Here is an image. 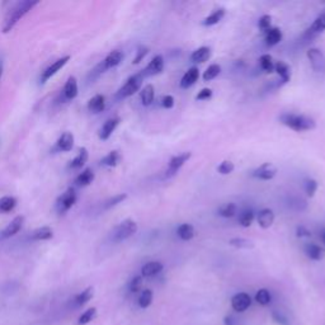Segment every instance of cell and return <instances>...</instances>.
<instances>
[{
  "label": "cell",
  "mask_w": 325,
  "mask_h": 325,
  "mask_svg": "<svg viewBox=\"0 0 325 325\" xmlns=\"http://www.w3.org/2000/svg\"><path fill=\"white\" fill-rule=\"evenodd\" d=\"M40 1H31V0H22V1H17L12 8L9 9L6 13L5 18H4L3 23V32L8 33L15 27V24L21 21L22 18L31 12L36 5H39Z\"/></svg>",
  "instance_id": "cell-1"
},
{
  "label": "cell",
  "mask_w": 325,
  "mask_h": 325,
  "mask_svg": "<svg viewBox=\"0 0 325 325\" xmlns=\"http://www.w3.org/2000/svg\"><path fill=\"white\" fill-rule=\"evenodd\" d=\"M280 122L296 132H305L317 128V121L313 117L299 113H282L280 116Z\"/></svg>",
  "instance_id": "cell-2"
},
{
  "label": "cell",
  "mask_w": 325,
  "mask_h": 325,
  "mask_svg": "<svg viewBox=\"0 0 325 325\" xmlns=\"http://www.w3.org/2000/svg\"><path fill=\"white\" fill-rule=\"evenodd\" d=\"M144 79H145V77L142 75L141 71H139L136 74L131 75V77L124 81L123 85L117 90V93H116V98H117L119 101H121V99H124V98L132 97L133 94H136V93L140 90V88H141Z\"/></svg>",
  "instance_id": "cell-3"
},
{
  "label": "cell",
  "mask_w": 325,
  "mask_h": 325,
  "mask_svg": "<svg viewBox=\"0 0 325 325\" xmlns=\"http://www.w3.org/2000/svg\"><path fill=\"white\" fill-rule=\"evenodd\" d=\"M137 231V224L132 219H126L120 222L111 233V240L113 243H121L135 235Z\"/></svg>",
  "instance_id": "cell-4"
},
{
  "label": "cell",
  "mask_w": 325,
  "mask_h": 325,
  "mask_svg": "<svg viewBox=\"0 0 325 325\" xmlns=\"http://www.w3.org/2000/svg\"><path fill=\"white\" fill-rule=\"evenodd\" d=\"M78 200L77 192H75L74 188H69L66 189L65 192L62 193L59 198L56 200V203H55V208H56V212L59 215H64V213L68 212L71 207L74 206L75 202Z\"/></svg>",
  "instance_id": "cell-5"
},
{
  "label": "cell",
  "mask_w": 325,
  "mask_h": 325,
  "mask_svg": "<svg viewBox=\"0 0 325 325\" xmlns=\"http://www.w3.org/2000/svg\"><path fill=\"white\" fill-rule=\"evenodd\" d=\"M192 157V153H189V151H186V153H182V154L174 155V157H171L170 160L168 162V166H166L165 170V178H171L177 175L178 171L180 170V168L188 162Z\"/></svg>",
  "instance_id": "cell-6"
},
{
  "label": "cell",
  "mask_w": 325,
  "mask_h": 325,
  "mask_svg": "<svg viewBox=\"0 0 325 325\" xmlns=\"http://www.w3.org/2000/svg\"><path fill=\"white\" fill-rule=\"evenodd\" d=\"M122 60H123V53H122V51L120 50L112 51V52L108 53L106 56V59L97 66V70L102 74L104 71L116 68V66H119L122 62Z\"/></svg>",
  "instance_id": "cell-7"
},
{
  "label": "cell",
  "mask_w": 325,
  "mask_h": 325,
  "mask_svg": "<svg viewBox=\"0 0 325 325\" xmlns=\"http://www.w3.org/2000/svg\"><path fill=\"white\" fill-rule=\"evenodd\" d=\"M277 174V168L272 162H263L251 171V177L259 180H272Z\"/></svg>",
  "instance_id": "cell-8"
},
{
  "label": "cell",
  "mask_w": 325,
  "mask_h": 325,
  "mask_svg": "<svg viewBox=\"0 0 325 325\" xmlns=\"http://www.w3.org/2000/svg\"><path fill=\"white\" fill-rule=\"evenodd\" d=\"M251 305V297L246 292H238L231 297V308L237 313H244Z\"/></svg>",
  "instance_id": "cell-9"
},
{
  "label": "cell",
  "mask_w": 325,
  "mask_h": 325,
  "mask_svg": "<svg viewBox=\"0 0 325 325\" xmlns=\"http://www.w3.org/2000/svg\"><path fill=\"white\" fill-rule=\"evenodd\" d=\"M306 56H308L309 61L311 64V68L314 71L320 73V71L324 70L325 68V57L324 53L322 52V50L317 47L309 48L308 52H306Z\"/></svg>",
  "instance_id": "cell-10"
},
{
  "label": "cell",
  "mask_w": 325,
  "mask_h": 325,
  "mask_svg": "<svg viewBox=\"0 0 325 325\" xmlns=\"http://www.w3.org/2000/svg\"><path fill=\"white\" fill-rule=\"evenodd\" d=\"M23 224H24L23 216H17V217H14L12 221L6 225L3 230L0 231V240H6L9 239V238L14 237L15 234L19 233V230L22 229Z\"/></svg>",
  "instance_id": "cell-11"
},
{
  "label": "cell",
  "mask_w": 325,
  "mask_h": 325,
  "mask_svg": "<svg viewBox=\"0 0 325 325\" xmlns=\"http://www.w3.org/2000/svg\"><path fill=\"white\" fill-rule=\"evenodd\" d=\"M74 148V135L71 132H64L55 142L52 153H69Z\"/></svg>",
  "instance_id": "cell-12"
},
{
  "label": "cell",
  "mask_w": 325,
  "mask_h": 325,
  "mask_svg": "<svg viewBox=\"0 0 325 325\" xmlns=\"http://www.w3.org/2000/svg\"><path fill=\"white\" fill-rule=\"evenodd\" d=\"M164 64H165L164 57H162V55H155V56L151 59V61L146 65V68L144 69V70H141L142 75L148 78L160 74V73H162V70H164Z\"/></svg>",
  "instance_id": "cell-13"
},
{
  "label": "cell",
  "mask_w": 325,
  "mask_h": 325,
  "mask_svg": "<svg viewBox=\"0 0 325 325\" xmlns=\"http://www.w3.org/2000/svg\"><path fill=\"white\" fill-rule=\"evenodd\" d=\"M70 60V56H64L61 57V59H57L56 61L52 62L50 66H48L47 69L44 71H42V75H41V84H44L46 81H48V80L51 79V78L53 77V75L56 74L57 71L61 70L64 66L68 64V61Z\"/></svg>",
  "instance_id": "cell-14"
},
{
  "label": "cell",
  "mask_w": 325,
  "mask_h": 325,
  "mask_svg": "<svg viewBox=\"0 0 325 325\" xmlns=\"http://www.w3.org/2000/svg\"><path fill=\"white\" fill-rule=\"evenodd\" d=\"M325 31V13H322V14L318 15L315 18V21L313 22L310 27H309L306 32H305L304 37L305 39H314V37H317V36L322 35L323 32Z\"/></svg>",
  "instance_id": "cell-15"
},
{
  "label": "cell",
  "mask_w": 325,
  "mask_h": 325,
  "mask_svg": "<svg viewBox=\"0 0 325 325\" xmlns=\"http://www.w3.org/2000/svg\"><path fill=\"white\" fill-rule=\"evenodd\" d=\"M120 122H121V119L120 117H112V119L107 120L106 122L103 123L101 128H99V133H98V136L102 141H106V140L110 139L112 136V133L115 132V130L119 127Z\"/></svg>",
  "instance_id": "cell-16"
},
{
  "label": "cell",
  "mask_w": 325,
  "mask_h": 325,
  "mask_svg": "<svg viewBox=\"0 0 325 325\" xmlns=\"http://www.w3.org/2000/svg\"><path fill=\"white\" fill-rule=\"evenodd\" d=\"M198 78H200V70L196 66H192V68H189L188 70L184 73V75L182 77L179 81V85L182 89H188L191 88L192 85H195L197 83Z\"/></svg>",
  "instance_id": "cell-17"
},
{
  "label": "cell",
  "mask_w": 325,
  "mask_h": 325,
  "mask_svg": "<svg viewBox=\"0 0 325 325\" xmlns=\"http://www.w3.org/2000/svg\"><path fill=\"white\" fill-rule=\"evenodd\" d=\"M257 221L260 228L267 230L275 222V212L271 208H262L257 215Z\"/></svg>",
  "instance_id": "cell-18"
},
{
  "label": "cell",
  "mask_w": 325,
  "mask_h": 325,
  "mask_svg": "<svg viewBox=\"0 0 325 325\" xmlns=\"http://www.w3.org/2000/svg\"><path fill=\"white\" fill-rule=\"evenodd\" d=\"M164 269V264L162 262H158V260H153V262H148L142 266L141 268V277L149 278V277H154V276L159 275Z\"/></svg>",
  "instance_id": "cell-19"
},
{
  "label": "cell",
  "mask_w": 325,
  "mask_h": 325,
  "mask_svg": "<svg viewBox=\"0 0 325 325\" xmlns=\"http://www.w3.org/2000/svg\"><path fill=\"white\" fill-rule=\"evenodd\" d=\"M93 293H94L93 287H88V288H85L84 291H81V292L74 296V299L71 300V306L74 309L81 308V306H84V305L88 304V302L92 300Z\"/></svg>",
  "instance_id": "cell-20"
},
{
  "label": "cell",
  "mask_w": 325,
  "mask_h": 325,
  "mask_svg": "<svg viewBox=\"0 0 325 325\" xmlns=\"http://www.w3.org/2000/svg\"><path fill=\"white\" fill-rule=\"evenodd\" d=\"M78 93H79V88H78L77 78L70 77L66 80L64 89H62V95H64L66 101H71V99L78 97Z\"/></svg>",
  "instance_id": "cell-21"
},
{
  "label": "cell",
  "mask_w": 325,
  "mask_h": 325,
  "mask_svg": "<svg viewBox=\"0 0 325 325\" xmlns=\"http://www.w3.org/2000/svg\"><path fill=\"white\" fill-rule=\"evenodd\" d=\"M304 251L306 257L310 258L311 260H322L325 255L324 249L315 243H306L304 245Z\"/></svg>",
  "instance_id": "cell-22"
},
{
  "label": "cell",
  "mask_w": 325,
  "mask_h": 325,
  "mask_svg": "<svg viewBox=\"0 0 325 325\" xmlns=\"http://www.w3.org/2000/svg\"><path fill=\"white\" fill-rule=\"evenodd\" d=\"M86 107H88L89 112L94 113V115L103 112L104 108H106V98L102 94L94 95V97L89 99Z\"/></svg>",
  "instance_id": "cell-23"
},
{
  "label": "cell",
  "mask_w": 325,
  "mask_h": 325,
  "mask_svg": "<svg viewBox=\"0 0 325 325\" xmlns=\"http://www.w3.org/2000/svg\"><path fill=\"white\" fill-rule=\"evenodd\" d=\"M264 41L268 47H273L282 41V31L278 27H272L269 28L264 36Z\"/></svg>",
  "instance_id": "cell-24"
},
{
  "label": "cell",
  "mask_w": 325,
  "mask_h": 325,
  "mask_svg": "<svg viewBox=\"0 0 325 325\" xmlns=\"http://www.w3.org/2000/svg\"><path fill=\"white\" fill-rule=\"evenodd\" d=\"M95 175L94 171L92 170L90 168L84 169L81 173L78 174V177L75 178V186L78 187H88L93 183V180H94Z\"/></svg>",
  "instance_id": "cell-25"
},
{
  "label": "cell",
  "mask_w": 325,
  "mask_h": 325,
  "mask_svg": "<svg viewBox=\"0 0 325 325\" xmlns=\"http://www.w3.org/2000/svg\"><path fill=\"white\" fill-rule=\"evenodd\" d=\"M275 71L281 79L282 84H287L291 80V69L284 61H277L275 64Z\"/></svg>",
  "instance_id": "cell-26"
},
{
  "label": "cell",
  "mask_w": 325,
  "mask_h": 325,
  "mask_svg": "<svg viewBox=\"0 0 325 325\" xmlns=\"http://www.w3.org/2000/svg\"><path fill=\"white\" fill-rule=\"evenodd\" d=\"M225 14H226L225 8L216 9V10H213L210 15H207V17L204 18L203 21H202V24H203L204 27L216 26V24L220 23V22L222 21V18L225 17Z\"/></svg>",
  "instance_id": "cell-27"
},
{
  "label": "cell",
  "mask_w": 325,
  "mask_h": 325,
  "mask_svg": "<svg viewBox=\"0 0 325 325\" xmlns=\"http://www.w3.org/2000/svg\"><path fill=\"white\" fill-rule=\"evenodd\" d=\"M211 57V48L207 46H201L197 50H195L191 55V61L195 64H202V62L207 61Z\"/></svg>",
  "instance_id": "cell-28"
},
{
  "label": "cell",
  "mask_w": 325,
  "mask_h": 325,
  "mask_svg": "<svg viewBox=\"0 0 325 325\" xmlns=\"http://www.w3.org/2000/svg\"><path fill=\"white\" fill-rule=\"evenodd\" d=\"M52 237V229L48 228V226H42V228L36 229L35 231H32V234L30 235V239L35 240V242H43V240H50Z\"/></svg>",
  "instance_id": "cell-29"
},
{
  "label": "cell",
  "mask_w": 325,
  "mask_h": 325,
  "mask_svg": "<svg viewBox=\"0 0 325 325\" xmlns=\"http://www.w3.org/2000/svg\"><path fill=\"white\" fill-rule=\"evenodd\" d=\"M140 99H141L142 106L149 107L153 104L155 99V88L153 84H148L142 88L141 93H140Z\"/></svg>",
  "instance_id": "cell-30"
},
{
  "label": "cell",
  "mask_w": 325,
  "mask_h": 325,
  "mask_svg": "<svg viewBox=\"0 0 325 325\" xmlns=\"http://www.w3.org/2000/svg\"><path fill=\"white\" fill-rule=\"evenodd\" d=\"M88 158H89L88 150H86L85 148H81L79 150V153H78L77 157H75L74 159H73L70 162H69V168L73 169V170L80 169L81 166L85 165V162H88Z\"/></svg>",
  "instance_id": "cell-31"
},
{
  "label": "cell",
  "mask_w": 325,
  "mask_h": 325,
  "mask_svg": "<svg viewBox=\"0 0 325 325\" xmlns=\"http://www.w3.org/2000/svg\"><path fill=\"white\" fill-rule=\"evenodd\" d=\"M121 162V154H120V151L117 150H112L110 151L108 154L106 155L104 158L101 159V165L102 166H107V168H115Z\"/></svg>",
  "instance_id": "cell-32"
},
{
  "label": "cell",
  "mask_w": 325,
  "mask_h": 325,
  "mask_svg": "<svg viewBox=\"0 0 325 325\" xmlns=\"http://www.w3.org/2000/svg\"><path fill=\"white\" fill-rule=\"evenodd\" d=\"M177 235L183 240V242H189L192 240L196 235L195 228L191 224H180L177 228Z\"/></svg>",
  "instance_id": "cell-33"
},
{
  "label": "cell",
  "mask_w": 325,
  "mask_h": 325,
  "mask_svg": "<svg viewBox=\"0 0 325 325\" xmlns=\"http://www.w3.org/2000/svg\"><path fill=\"white\" fill-rule=\"evenodd\" d=\"M254 219H255L254 211L251 210V208H244V210L239 213V219H238V221H239V224L242 225L243 228H249V226H251Z\"/></svg>",
  "instance_id": "cell-34"
},
{
  "label": "cell",
  "mask_w": 325,
  "mask_h": 325,
  "mask_svg": "<svg viewBox=\"0 0 325 325\" xmlns=\"http://www.w3.org/2000/svg\"><path fill=\"white\" fill-rule=\"evenodd\" d=\"M17 203L18 202L15 197H13V196H4V197L0 198V212H10V211L14 210Z\"/></svg>",
  "instance_id": "cell-35"
},
{
  "label": "cell",
  "mask_w": 325,
  "mask_h": 325,
  "mask_svg": "<svg viewBox=\"0 0 325 325\" xmlns=\"http://www.w3.org/2000/svg\"><path fill=\"white\" fill-rule=\"evenodd\" d=\"M219 215L225 219H231L234 216L238 213V206L234 202H229V203H225L222 206L219 207Z\"/></svg>",
  "instance_id": "cell-36"
},
{
  "label": "cell",
  "mask_w": 325,
  "mask_h": 325,
  "mask_svg": "<svg viewBox=\"0 0 325 325\" xmlns=\"http://www.w3.org/2000/svg\"><path fill=\"white\" fill-rule=\"evenodd\" d=\"M259 65L260 69L267 73V74H271L275 71V62H273V57L269 55V53H264L259 57Z\"/></svg>",
  "instance_id": "cell-37"
},
{
  "label": "cell",
  "mask_w": 325,
  "mask_h": 325,
  "mask_svg": "<svg viewBox=\"0 0 325 325\" xmlns=\"http://www.w3.org/2000/svg\"><path fill=\"white\" fill-rule=\"evenodd\" d=\"M255 301L260 306H268L272 302V293L269 292V290H267V288H260L255 293Z\"/></svg>",
  "instance_id": "cell-38"
},
{
  "label": "cell",
  "mask_w": 325,
  "mask_h": 325,
  "mask_svg": "<svg viewBox=\"0 0 325 325\" xmlns=\"http://www.w3.org/2000/svg\"><path fill=\"white\" fill-rule=\"evenodd\" d=\"M153 299H154V293H153V291L146 288V290H144L141 293H140L137 302H139V306L141 309H148L149 306L153 304Z\"/></svg>",
  "instance_id": "cell-39"
},
{
  "label": "cell",
  "mask_w": 325,
  "mask_h": 325,
  "mask_svg": "<svg viewBox=\"0 0 325 325\" xmlns=\"http://www.w3.org/2000/svg\"><path fill=\"white\" fill-rule=\"evenodd\" d=\"M229 245L234 246L237 249H251L254 248V244L251 240L245 239V238H233L229 240Z\"/></svg>",
  "instance_id": "cell-40"
},
{
  "label": "cell",
  "mask_w": 325,
  "mask_h": 325,
  "mask_svg": "<svg viewBox=\"0 0 325 325\" xmlns=\"http://www.w3.org/2000/svg\"><path fill=\"white\" fill-rule=\"evenodd\" d=\"M220 73H221V66H220L219 64H212V65H210L206 69L202 78H203L204 81H211V80L219 77Z\"/></svg>",
  "instance_id": "cell-41"
},
{
  "label": "cell",
  "mask_w": 325,
  "mask_h": 325,
  "mask_svg": "<svg viewBox=\"0 0 325 325\" xmlns=\"http://www.w3.org/2000/svg\"><path fill=\"white\" fill-rule=\"evenodd\" d=\"M318 188H319V183H318L317 179H313V178H308V179L305 180L304 183V189L305 193L308 197H314L315 193H317Z\"/></svg>",
  "instance_id": "cell-42"
},
{
  "label": "cell",
  "mask_w": 325,
  "mask_h": 325,
  "mask_svg": "<svg viewBox=\"0 0 325 325\" xmlns=\"http://www.w3.org/2000/svg\"><path fill=\"white\" fill-rule=\"evenodd\" d=\"M95 315H97V309L95 308L88 309V310L84 311V313L79 317V319H78V325L89 324L92 320H94Z\"/></svg>",
  "instance_id": "cell-43"
},
{
  "label": "cell",
  "mask_w": 325,
  "mask_h": 325,
  "mask_svg": "<svg viewBox=\"0 0 325 325\" xmlns=\"http://www.w3.org/2000/svg\"><path fill=\"white\" fill-rule=\"evenodd\" d=\"M126 198H127V195H126V193H120V195H116V196H113V197H111L110 200H107V201L104 202L103 207L106 208V210H110V208H112V207L122 203Z\"/></svg>",
  "instance_id": "cell-44"
},
{
  "label": "cell",
  "mask_w": 325,
  "mask_h": 325,
  "mask_svg": "<svg viewBox=\"0 0 325 325\" xmlns=\"http://www.w3.org/2000/svg\"><path fill=\"white\" fill-rule=\"evenodd\" d=\"M234 169H235V164L231 160H222L219 166L216 168V170L219 171L221 175H228L233 173Z\"/></svg>",
  "instance_id": "cell-45"
},
{
  "label": "cell",
  "mask_w": 325,
  "mask_h": 325,
  "mask_svg": "<svg viewBox=\"0 0 325 325\" xmlns=\"http://www.w3.org/2000/svg\"><path fill=\"white\" fill-rule=\"evenodd\" d=\"M272 319L275 320L276 324L278 325H291L290 319L287 317L286 314H284L280 310H273L272 311Z\"/></svg>",
  "instance_id": "cell-46"
},
{
  "label": "cell",
  "mask_w": 325,
  "mask_h": 325,
  "mask_svg": "<svg viewBox=\"0 0 325 325\" xmlns=\"http://www.w3.org/2000/svg\"><path fill=\"white\" fill-rule=\"evenodd\" d=\"M258 27H259L260 31L267 32L269 28H272V17L268 14H264L259 18L258 21Z\"/></svg>",
  "instance_id": "cell-47"
},
{
  "label": "cell",
  "mask_w": 325,
  "mask_h": 325,
  "mask_svg": "<svg viewBox=\"0 0 325 325\" xmlns=\"http://www.w3.org/2000/svg\"><path fill=\"white\" fill-rule=\"evenodd\" d=\"M141 287H142L141 276H135V277H133L132 280L130 281V284H128V290H130V292H132V293L139 292V291L141 290Z\"/></svg>",
  "instance_id": "cell-48"
},
{
  "label": "cell",
  "mask_w": 325,
  "mask_h": 325,
  "mask_svg": "<svg viewBox=\"0 0 325 325\" xmlns=\"http://www.w3.org/2000/svg\"><path fill=\"white\" fill-rule=\"evenodd\" d=\"M149 47H146V46H139L136 50V55H135V59H133L132 64L133 65H136V64H139V62H141L142 60L145 59L146 55L149 53Z\"/></svg>",
  "instance_id": "cell-49"
},
{
  "label": "cell",
  "mask_w": 325,
  "mask_h": 325,
  "mask_svg": "<svg viewBox=\"0 0 325 325\" xmlns=\"http://www.w3.org/2000/svg\"><path fill=\"white\" fill-rule=\"evenodd\" d=\"M212 95H213L212 89L203 88L198 92L197 95H196V99H197V101H210L211 98H212Z\"/></svg>",
  "instance_id": "cell-50"
},
{
  "label": "cell",
  "mask_w": 325,
  "mask_h": 325,
  "mask_svg": "<svg viewBox=\"0 0 325 325\" xmlns=\"http://www.w3.org/2000/svg\"><path fill=\"white\" fill-rule=\"evenodd\" d=\"M175 101L174 97L173 95H164L162 99V108H165V110H171L173 107H174Z\"/></svg>",
  "instance_id": "cell-51"
},
{
  "label": "cell",
  "mask_w": 325,
  "mask_h": 325,
  "mask_svg": "<svg viewBox=\"0 0 325 325\" xmlns=\"http://www.w3.org/2000/svg\"><path fill=\"white\" fill-rule=\"evenodd\" d=\"M296 237L300 238V239H302V238H310L311 231L306 226H304V225H300V226L296 228Z\"/></svg>",
  "instance_id": "cell-52"
},
{
  "label": "cell",
  "mask_w": 325,
  "mask_h": 325,
  "mask_svg": "<svg viewBox=\"0 0 325 325\" xmlns=\"http://www.w3.org/2000/svg\"><path fill=\"white\" fill-rule=\"evenodd\" d=\"M224 324L225 325H238L237 318L233 317V315H226L224 318Z\"/></svg>",
  "instance_id": "cell-53"
},
{
  "label": "cell",
  "mask_w": 325,
  "mask_h": 325,
  "mask_svg": "<svg viewBox=\"0 0 325 325\" xmlns=\"http://www.w3.org/2000/svg\"><path fill=\"white\" fill-rule=\"evenodd\" d=\"M320 237H322V242L324 243V245H325V230L322 231V234H320Z\"/></svg>",
  "instance_id": "cell-54"
},
{
  "label": "cell",
  "mask_w": 325,
  "mask_h": 325,
  "mask_svg": "<svg viewBox=\"0 0 325 325\" xmlns=\"http://www.w3.org/2000/svg\"><path fill=\"white\" fill-rule=\"evenodd\" d=\"M1 75H3V62L0 61V79H1Z\"/></svg>",
  "instance_id": "cell-55"
}]
</instances>
